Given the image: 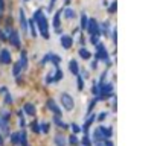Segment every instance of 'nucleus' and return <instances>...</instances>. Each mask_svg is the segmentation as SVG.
Masks as SVG:
<instances>
[{
  "label": "nucleus",
  "mask_w": 157,
  "mask_h": 146,
  "mask_svg": "<svg viewBox=\"0 0 157 146\" xmlns=\"http://www.w3.org/2000/svg\"><path fill=\"white\" fill-rule=\"evenodd\" d=\"M61 101H63V104H64V107L67 110H72L73 108V101H72V97L69 94H63L61 96Z\"/></svg>",
  "instance_id": "nucleus-1"
},
{
  "label": "nucleus",
  "mask_w": 157,
  "mask_h": 146,
  "mask_svg": "<svg viewBox=\"0 0 157 146\" xmlns=\"http://www.w3.org/2000/svg\"><path fill=\"white\" fill-rule=\"evenodd\" d=\"M0 62H3V64L11 62V55L8 50H2V53H0Z\"/></svg>",
  "instance_id": "nucleus-2"
},
{
  "label": "nucleus",
  "mask_w": 157,
  "mask_h": 146,
  "mask_svg": "<svg viewBox=\"0 0 157 146\" xmlns=\"http://www.w3.org/2000/svg\"><path fill=\"white\" fill-rule=\"evenodd\" d=\"M61 43H63V46H64V47H70V44H72V40H70L69 37H63Z\"/></svg>",
  "instance_id": "nucleus-3"
},
{
  "label": "nucleus",
  "mask_w": 157,
  "mask_h": 146,
  "mask_svg": "<svg viewBox=\"0 0 157 146\" xmlns=\"http://www.w3.org/2000/svg\"><path fill=\"white\" fill-rule=\"evenodd\" d=\"M11 41H12V44H14V46H17V47L20 46V43H18V38H17V34H15V32L11 35Z\"/></svg>",
  "instance_id": "nucleus-4"
},
{
  "label": "nucleus",
  "mask_w": 157,
  "mask_h": 146,
  "mask_svg": "<svg viewBox=\"0 0 157 146\" xmlns=\"http://www.w3.org/2000/svg\"><path fill=\"white\" fill-rule=\"evenodd\" d=\"M55 143H57L58 146H66V141H64V138H63L61 135H58V137L55 138Z\"/></svg>",
  "instance_id": "nucleus-5"
},
{
  "label": "nucleus",
  "mask_w": 157,
  "mask_h": 146,
  "mask_svg": "<svg viewBox=\"0 0 157 146\" xmlns=\"http://www.w3.org/2000/svg\"><path fill=\"white\" fill-rule=\"evenodd\" d=\"M25 110H26V113H28V114H34V113H35V110H34V107H32L31 104H28V105L25 107Z\"/></svg>",
  "instance_id": "nucleus-6"
},
{
  "label": "nucleus",
  "mask_w": 157,
  "mask_h": 146,
  "mask_svg": "<svg viewBox=\"0 0 157 146\" xmlns=\"http://www.w3.org/2000/svg\"><path fill=\"white\" fill-rule=\"evenodd\" d=\"M70 70L73 73H78V67H76V62L75 61H70Z\"/></svg>",
  "instance_id": "nucleus-7"
},
{
  "label": "nucleus",
  "mask_w": 157,
  "mask_h": 146,
  "mask_svg": "<svg viewBox=\"0 0 157 146\" xmlns=\"http://www.w3.org/2000/svg\"><path fill=\"white\" fill-rule=\"evenodd\" d=\"M20 70H21V65H20V62H18V64H15V65H14V75H18Z\"/></svg>",
  "instance_id": "nucleus-8"
},
{
  "label": "nucleus",
  "mask_w": 157,
  "mask_h": 146,
  "mask_svg": "<svg viewBox=\"0 0 157 146\" xmlns=\"http://www.w3.org/2000/svg\"><path fill=\"white\" fill-rule=\"evenodd\" d=\"M79 53H81L84 58H88V56H90V55H88V52H87V50H84V49H81V50H79Z\"/></svg>",
  "instance_id": "nucleus-9"
},
{
  "label": "nucleus",
  "mask_w": 157,
  "mask_h": 146,
  "mask_svg": "<svg viewBox=\"0 0 157 146\" xmlns=\"http://www.w3.org/2000/svg\"><path fill=\"white\" fill-rule=\"evenodd\" d=\"M18 140H20V134H14L12 135V143H17Z\"/></svg>",
  "instance_id": "nucleus-10"
},
{
  "label": "nucleus",
  "mask_w": 157,
  "mask_h": 146,
  "mask_svg": "<svg viewBox=\"0 0 157 146\" xmlns=\"http://www.w3.org/2000/svg\"><path fill=\"white\" fill-rule=\"evenodd\" d=\"M66 15L72 18V17H73V11H70V9H67V11H66Z\"/></svg>",
  "instance_id": "nucleus-11"
},
{
  "label": "nucleus",
  "mask_w": 157,
  "mask_h": 146,
  "mask_svg": "<svg viewBox=\"0 0 157 146\" xmlns=\"http://www.w3.org/2000/svg\"><path fill=\"white\" fill-rule=\"evenodd\" d=\"M2 9H3V2L0 0V12H2Z\"/></svg>",
  "instance_id": "nucleus-12"
},
{
  "label": "nucleus",
  "mask_w": 157,
  "mask_h": 146,
  "mask_svg": "<svg viewBox=\"0 0 157 146\" xmlns=\"http://www.w3.org/2000/svg\"><path fill=\"white\" fill-rule=\"evenodd\" d=\"M2 143H3V141H2V138H0V146H2Z\"/></svg>",
  "instance_id": "nucleus-13"
}]
</instances>
